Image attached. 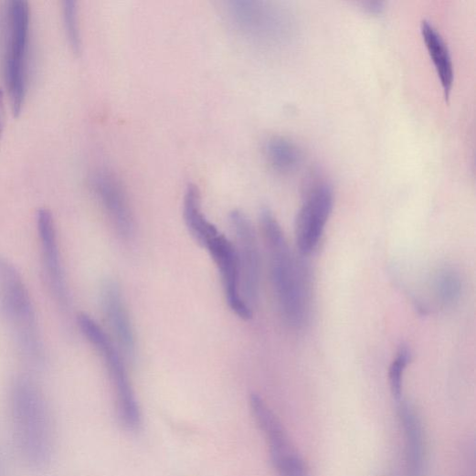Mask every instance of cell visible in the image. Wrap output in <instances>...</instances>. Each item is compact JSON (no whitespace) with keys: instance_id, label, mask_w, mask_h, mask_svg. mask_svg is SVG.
<instances>
[{"instance_id":"cell-1","label":"cell","mask_w":476,"mask_h":476,"mask_svg":"<svg viewBox=\"0 0 476 476\" xmlns=\"http://www.w3.org/2000/svg\"><path fill=\"white\" fill-rule=\"evenodd\" d=\"M259 227L269 257L271 281L284 322L294 329L303 328L310 317L312 283L309 269L295 254L273 211L262 207Z\"/></svg>"},{"instance_id":"cell-2","label":"cell","mask_w":476,"mask_h":476,"mask_svg":"<svg viewBox=\"0 0 476 476\" xmlns=\"http://www.w3.org/2000/svg\"><path fill=\"white\" fill-rule=\"evenodd\" d=\"M12 418L23 460L32 470L45 471L54 460V423L41 391L26 377L17 379L13 386Z\"/></svg>"},{"instance_id":"cell-3","label":"cell","mask_w":476,"mask_h":476,"mask_svg":"<svg viewBox=\"0 0 476 476\" xmlns=\"http://www.w3.org/2000/svg\"><path fill=\"white\" fill-rule=\"evenodd\" d=\"M78 327L102 359L115 397L116 411L121 426L127 431H137L142 426V410L128 373L126 359L110 334L90 316L80 312Z\"/></svg>"},{"instance_id":"cell-4","label":"cell","mask_w":476,"mask_h":476,"mask_svg":"<svg viewBox=\"0 0 476 476\" xmlns=\"http://www.w3.org/2000/svg\"><path fill=\"white\" fill-rule=\"evenodd\" d=\"M0 309L25 354L39 361L42 344L31 296L15 264L4 256H0Z\"/></svg>"},{"instance_id":"cell-5","label":"cell","mask_w":476,"mask_h":476,"mask_svg":"<svg viewBox=\"0 0 476 476\" xmlns=\"http://www.w3.org/2000/svg\"><path fill=\"white\" fill-rule=\"evenodd\" d=\"M9 34L5 64L6 83L13 114L18 116L26 93L27 54L30 35V9L26 0L9 5Z\"/></svg>"},{"instance_id":"cell-6","label":"cell","mask_w":476,"mask_h":476,"mask_svg":"<svg viewBox=\"0 0 476 476\" xmlns=\"http://www.w3.org/2000/svg\"><path fill=\"white\" fill-rule=\"evenodd\" d=\"M334 206L333 188L326 183L314 184L305 195L295 221L299 254H312L319 247Z\"/></svg>"},{"instance_id":"cell-7","label":"cell","mask_w":476,"mask_h":476,"mask_svg":"<svg viewBox=\"0 0 476 476\" xmlns=\"http://www.w3.org/2000/svg\"><path fill=\"white\" fill-rule=\"evenodd\" d=\"M199 245L206 249L217 264L230 310L242 321L251 320L253 312L242 295L239 263L234 243L215 227Z\"/></svg>"},{"instance_id":"cell-8","label":"cell","mask_w":476,"mask_h":476,"mask_svg":"<svg viewBox=\"0 0 476 476\" xmlns=\"http://www.w3.org/2000/svg\"><path fill=\"white\" fill-rule=\"evenodd\" d=\"M235 248L238 259L241 291L246 302L252 308L258 301L261 279V255L256 230L250 219L240 209L229 214Z\"/></svg>"},{"instance_id":"cell-9","label":"cell","mask_w":476,"mask_h":476,"mask_svg":"<svg viewBox=\"0 0 476 476\" xmlns=\"http://www.w3.org/2000/svg\"><path fill=\"white\" fill-rule=\"evenodd\" d=\"M227 13L240 32L260 41H278L289 32L287 16L267 3L250 0L228 3Z\"/></svg>"},{"instance_id":"cell-10","label":"cell","mask_w":476,"mask_h":476,"mask_svg":"<svg viewBox=\"0 0 476 476\" xmlns=\"http://www.w3.org/2000/svg\"><path fill=\"white\" fill-rule=\"evenodd\" d=\"M100 303L111 332V338L124 358L133 361L137 354L136 334L132 317L120 284L105 280L100 287Z\"/></svg>"},{"instance_id":"cell-11","label":"cell","mask_w":476,"mask_h":476,"mask_svg":"<svg viewBox=\"0 0 476 476\" xmlns=\"http://www.w3.org/2000/svg\"><path fill=\"white\" fill-rule=\"evenodd\" d=\"M37 228L41 246L47 283L61 306L69 302V292L63 267L58 229L54 215L48 208L41 207L37 213Z\"/></svg>"},{"instance_id":"cell-12","label":"cell","mask_w":476,"mask_h":476,"mask_svg":"<svg viewBox=\"0 0 476 476\" xmlns=\"http://www.w3.org/2000/svg\"><path fill=\"white\" fill-rule=\"evenodd\" d=\"M250 411L257 427L266 438L272 465L279 474L300 454L294 450L282 423L264 399L258 394L249 397Z\"/></svg>"},{"instance_id":"cell-13","label":"cell","mask_w":476,"mask_h":476,"mask_svg":"<svg viewBox=\"0 0 476 476\" xmlns=\"http://www.w3.org/2000/svg\"><path fill=\"white\" fill-rule=\"evenodd\" d=\"M92 185L118 236L132 239L135 233L134 217L121 182L111 174L100 173L93 178Z\"/></svg>"},{"instance_id":"cell-14","label":"cell","mask_w":476,"mask_h":476,"mask_svg":"<svg viewBox=\"0 0 476 476\" xmlns=\"http://www.w3.org/2000/svg\"><path fill=\"white\" fill-rule=\"evenodd\" d=\"M420 33L434 63L444 95L449 98L454 82V65L449 46L436 26L428 20L421 21Z\"/></svg>"},{"instance_id":"cell-15","label":"cell","mask_w":476,"mask_h":476,"mask_svg":"<svg viewBox=\"0 0 476 476\" xmlns=\"http://www.w3.org/2000/svg\"><path fill=\"white\" fill-rule=\"evenodd\" d=\"M399 418L406 438V457L409 476H420L425 456L420 419L413 407L399 401Z\"/></svg>"},{"instance_id":"cell-16","label":"cell","mask_w":476,"mask_h":476,"mask_svg":"<svg viewBox=\"0 0 476 476\" xmlns=\"http://www.w3.org/2000/svg\"><path fill=\"white\" fill-rule=\"evenodd\" d=\"M264 151L271 166L280 173L294 171L301 162V149L295 143L282 136L271 137Z\"/></svg>"},{"instance_id":"cell-17","label":"cell","mask_w":476,"mask_h":476,"mask_svg":"<svg viewBox=\"0 0 476 476\" xmlns=\"http://www.w3.org/2000/svg\"><path fill=\"white\" fill-rule=\"evenodd\" d=\"M184 220L189 233L198 244L209 229L215 226L204 215L201 195L199 189L194 185H190L185 191Z\"/></svg>"},{"instance_id":"cell-18","label":"cell","mask_w":476,"mask_h":476,"mask_svg":"<svg viewBox=\"0 0 476 476\" xmlns=\"http://www.w3.org/2000/svg\"><path fill=\"white\" fill-rule=\"evenodd\" d=\"M435 291L439 301L445 306H453L462 293V281L460 275L450 269L439 272L435 280Z\"/></svg>"},{"instance_id":"cell-19","label":"cell","mask_w":476,"mask_h":476,"mask_svg":"<svg viewBox=\"0 0 476 476\" xmlns=\"http://www.w3.org/2000/svg\"><path fill=\"white\" fill-rule=\"evenodd\" d=\"M411 361V353L407 346H401L389 367V386L392 396L401 401L403 381L406 369Z\"/></svg>"},{"instance_id":"cell-20","label":"cell","mask_w":476,"mask_h":476,"mask_svg":"<svg viewBox=\"0 0 476 476\" xmlns=\"http://www.w3.org/2000/svg\"><path fill=\"white\" fill-rule=\"evenodd\" d=\"M63 15L67 37L73 50L79 52L81 48V37L77 3L73 0H66L63 3Z\"/></svg>"},{"instance_id":"cell-21","label":"cell","mask_w":476,"mask_h":476,"mask_svg":"<svg viewBox=\"0 0 476 476\" xmlns=\"http://www.w3.org/2000/svg\"><path fill=\"white\" fill-rule=\"evenodd\" d=\"M6 120V101L5 94L2 88H0V139H2Z\"/></svg>"},{"instance_id":"cell-22","label":"cell","mask_w":476,"mask_h":476,"mask_svg":"<svg viewBox=\"0 0 476 476\" xmlns=\"http://www.w3.org/2000/svg\"><path fill=\"white\" fill-rule=\"evenodd\" d=\"M363 7L365 8V11H367L370 14H374V15L381 14L385 9L384 4L380 3V2L364 3Z\"/></svg>"}]
</instances>
